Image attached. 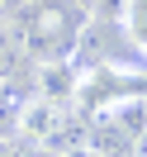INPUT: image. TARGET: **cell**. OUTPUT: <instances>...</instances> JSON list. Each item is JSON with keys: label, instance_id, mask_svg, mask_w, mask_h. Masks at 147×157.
<instances>
[{"label": "cell", "instance_id": "obj_1", "mask_svg": "<svg viewBox=\"0 0 147 157\" xmlns=\"http://www.w3.org/2000/svg\"><path fill=\"white\" fill-rule=\"evenodd\" d=\"M123 33H128V43L147 57V0H123Z\"/></svg>", "mask_w": 147, "mask_h": 157}, {"label": "cell", "instance_id": "obj_2", "mask_svg": "<svg viewBox=\"0 0 147 157\" xmlns=\"http://www.w3.org/2000/svg\"><path fill=\"white\" fill-rule=\"evenodd\" d=\"M138 157H147V138H142V143H138Z\"/></svg>", "mask_w": 147, "mask_h": 157}]
</instances>
